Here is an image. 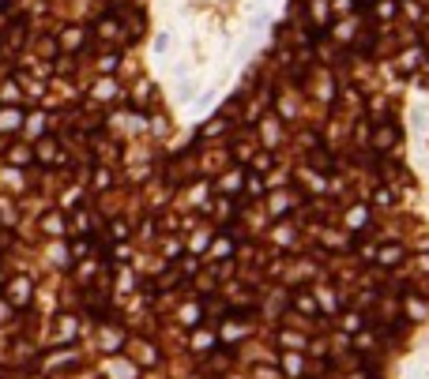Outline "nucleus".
Returning a JSON list of instances; mask_svg holds the SVG:
<instances>
[{"label":"nucleus","mask_w":429,"mask_h":379,"mask_svg":"<svg viewBox=\"0 0 429 379\" xmlns=\"http://www.w3.org/2000/svg\"><path fill=\"white\" fill-rule=\"evenodd\" d=\"M211 342H214L211 334H196V338H192V345H200V349H204V345H211Z\"/></svg>","instance_id":"9b49d317"},{"label":"nucleus","mask_w":429,"mask_h":379,"mask_svg":"<svg viewBox=\"0 0 429 379\" xmlns=\"http://www.w3.org/2000/svg\"><path fill=\"white\" fill-rule=\"evenodd\" d=\"M399 260H403V248H399V244L380 252V263H384V267H392V263H399Z\"/></svg>","instance_id":"20e7f679"},{"label":"nucleus","mask_w":429,"mask_h":379,"mask_svg":"<svg viewBox=\"0 0 429 379\" xmlns=\"http://www.w3.org/2000/svg\"><path fill=\"white\" fill-rule=\"evenodd\" d=\"M283 372L301 376V372H305V357H298V353H286V357H283Z\"/></svg>","instance_id":"f257e3e1"},{"label":"nucleus","mask_w":429,"mask_h":379,"mask_svg":"<svg viewBox=\"0 0 429 379\" xmlns=\"http://www.w3.org/2000/svg\"><path fill=\"white\" fill-rule=\"evenodd\" d=\"M27 158H30V154H27V147H15V150H12V162H15V165H23Z\"/></svg>","instance_id":"1a4fd4ad"},{"label":"nucleus","mask_w":429,"mask_h":379,"mask_svg":"<svg viewBox=\"0 0 429 379\" xmlns=\"http://www.w3.org/2000/svg\"><path fill=\"white\" fill-rule=\"evenodd\" d=\"M8 319H12V304H8V297H4V301H0V323H8Z\"/></svg>","instance_id":"9d476101"},{"label":"nucleus","mask_w":429,"mask_h":379,"mask_svg":"<svg viewBox=\"0 0 429 379\" xmlns=\"http://www.w3.org/2000/svg\"><path fill=\"white\" fill-rule=\"evenodd\" d=\"M53 143H42V147H38V158H42V162H57V154H53Z\"/></svg>","instance_id":"6e6552de"},{"label":"nucleus","mask_w":429,"mask_h":379,"mask_svg":"<svg viewBox=\"0 0 429 379\" xmlns=\"http://www.w3.org/2000/svg\"><path fill=\"white\" fill-rule=\"evenodd\" d=\"M0 4H4V0H0Z\"/></svg>","instance_id":"2eb2a0df"},{"label":"nucleus","mask_w":429,"mask_h":379,"mask_svg":"<svg viewBox=\"0 0 429 379\" xmlns=\"http://www.w3.org/2000/svg\"><path fill=\"white\" fill-rule=\"evenodd\" d=\"M407 316L410 319H426L429 316V304H422L418 297H407Z\"/></svg>","instance_id":"f03ea898"},{"label":"nucleus","mask_w":429,"mask_h":379,"mask_svg":"<svg viewBox=\"0 0 429 379\" xmlns=\"http://www.w3.org/2000/svg\"><path fill=\"white\" fill-rule=\"evenodd\" d=\"M336 12H351V0H336Z\"/></svg>","instance_id":"ddd939ff"},{"label":"nucleus","mask_w":429,"mask_h":379,"mask_svg":"<svg viewBox=\"0 0 429 379\" xmlns=\"http://www.w3.org/2000/svg\"><path fill=\"white\" fill-rule=\"evenodd\" d=\"M19 128V109H4L0 113V132H15Z\"/></svg>","instance_id":"7ed1b4c3"},{"label":"nucleus","mask_w":429,"mask_h":379,"mask_svg":"<svg viewBox=\"0 0 429 379\" xmlns=\"http://www.w3.org/2000/svg\"><path fill=\"white\" fill-rule=\"evenodd\" d=\"M365 4H373V0H365Z\"/></svg>","instance_id":"4468645a"},{"label":"nucleus","mask_w":429,"mask_h":379,"mask_svg":"<svg viewBox=\"0 0 429 379\" xmlns=\"http://www.w3.org/2000/svg\"><path fill=\"white\" fill-rule=\"evenodd\" d=\"M0 98H8V102H12V98H15V83H8V87H0Z\"/></svg>","instance_id":"f8f14e48"},{"label":"nucleus","mask_w":429,"mask_h":379,"mask_svg":"<svg viewBox=\"0 0 429 379\" xmlns=\"http://www.w3.org/2000/svg\"><path fill=\"white\" fill-rule=\"evenodd\" d=\"M79 42H83V34H79V30H76V27H68V30H65V34H60V45H68V49H76V45H79Z\"/></svg>","instance_id":"39448f33"},{"label":"nucleus","mask_w":429,"mask_h":379,"mask_svg":"<svg viewBox=\"0 0 429 379\" xmlns=\"http://www.w3.org/2000/svg\"><path fill=\"white\" fill-rule=\"evenodd\" d=\"M395 143V128H380L377 132V147H392Z\"/></svg>","instance_id":"423d86ee"},{"label":"nucleus","mask_w":429,"mask_h":379,"mask_svg":"<svg viewBox=\"0 0 429 379\" xmlns=\"http://www.w3.org/2000/svg\"><path fill=\"white\" fill-rule=\"evenodd\" d=\"M294 304H298L301 312H309V316L316 312V304H313V297H309V293H298V301H294Z\"/></svg>","instance_id":"0eeeda50"}]
</instances>
